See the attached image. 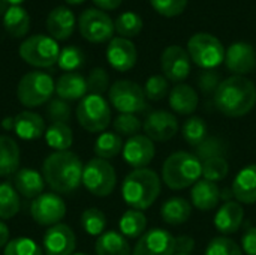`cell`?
I'll return each mask as SVG.
<instances>
[{
  "label": "cell",
  "instance_id": "cell-54",
  "mask_svg": "<svg viewBox=\"0 0 256 255\" xmlns=\"http://www.w3.org/2000/svg\"><path fill=\"white\" fill-rule=\"evenodd\" d=\"M9 6H10L9 3H6L4 0H0V15H2V17L6 14V11L9 9Z\"/></svg>",
  "mask_w": 256,
  "mask_h": 255
},
{
  "label": "cell",
  "instance_id": "cell-41",
  "mask_svg": "<svg viewBox=\"0 0 256 255\" xmlns=\"http://www.w3.org/2000/svg\"><path fill=\"white\" fill-rule=\"evenodd\" d=\"M4 255H45L44 249L28 237L12 239L4 246Z\"/></svg>",
  "mask_w": 256,
  "mask_h": 255
},
{
  "label": "cell",
  "instance_id": "cell-48",
  "mask_svg": "<svg viewBox=\"0 0 256 255\" xmlns=\"http://www.w3.org/2000/svg\"><path fill=\"white\" fill-rule=\"evenodd\" d=\"M48 117L51 123H68L70 119V107L63 99H52L48 105Z\"/></svg>",
  "mask_w": 256,
  "mask_h": 255
},
{
  "label": "cell",
  "instance_id": "cell-1",
  "mask_svg": "<svg viewBox=\"0 0 256 255\" xmlns=\"http://www.w3.org/2000/svg\"><path fill=\"white\" fill-rule=\"evenodd\" d=\"M82 162L74 152L51 153L42 164L45 183L56 194H70L82 183Z\"/></svg>",
  "mask_w": 256,
  "mask_h": 255
},
{
  "label": "cell",
  "instance_id": "cell-19",
  "mask_svg": "<svg viewBox=\"0 0 256 255\" xmlns=\"http://www.w3.org/2000/svg\"><path fill=\"white\" fill-rule=\"evenodd\" d=\"M108 63L118 72L130 71L138 59L136 47L126 38H112L106 48Z\"/></svg>",
  "mask_w": 256,
  "mask_h": 255
},
{
  "label": "cell",
  "instance_id": "cell-2",
  "mask_svg": "<svg viewBox=\"0 0 256 255\" xmlns=\"http://www.w3.org/2000/svg\"><path fill=\"white\" fill-rule=\"evenodd\" d=\"M213 99L222 114L228 117H243L256 105V86L246 77L232 75L222 80Z\"/></svg>",
  "mask_w": 256,
  "mask_h": 255
},
{
  "label": "cell",
  "instance_id": "cell-37",
  "mask_svg": "<svg viewBox=\"0 0 256 255\" xmlns=\"http://www.w3.org/2000/svg\"><path fill=\"white\" fill-rule=\"evenodd\" d=\"M226 149H228V144L225 143V140L219 138V137H207L200 146H196L194 150H195V156L204 162L207 159H212V158H219V156H224L226 155Z\"/></svg>",
  "mask_w": 256,
  "mask_h": 255
},
{
  "label": "cell",
  "instance_id": "cell-52",
  "mask_svg": "<svg viewBox=\"0 0 256 255\" xmlns=\"http://www.w3.org/2000/svg\"><path fill=\"white\" fill-rule=\"evenodd\" d=\"M123 0H93V3L100 8V9H106V11H112L117 9L122 5Z\"/></svg>",
  "mask_w": 256,
  "mask_h": 255
},
{
  "label": "cell",
  "instance_id": "cell-22",
  "mask_svg": "<svg viewBox=\"0 0 256 255\" xmlns=\"http://www.w3.org/2000/svg\"><path fill=\"white\" fill-rule=\"evenodd\" d=\"M190 198H192V206L200 209V210H213L218 207L220 198H222V191L219 186L207 179H200L190 191Z\"/></svg>",
  "mask_w": 256,
  "mask_h": 255
},
{
  "label": "cell",
  "instance_id": "cell-21",
  "mask_svg": "<svg viewBox=\"0 0 256 255\" xmlns=\"http://www.w3.org/2000/svg\"><path fill=\"white\" fill-rule=\"evenodd\" d=\"M244 221V209L238 201H226L214 216V227L222 234H232L240 230Z\"/></svg>",
  "mask_w": 256,
  "mask_h": 255
},
{
  "label": "cell",
  "instance_id": "cell-42",
  "mask_svg": "<svg viewBox=\"0 0 256 255\" xmlns=\"http://www.w3.org/2000/svg\"><path fill=\"white\" fill-rule=\"evenodd\" d=\"M57 63H58V66L63 71L74 72L75 69L82 66V63H84V53L78 47H74V45L64 47L63 50H60Z\"/></svg>",
  "mask_w": 256,
  "mask_h": 255
},
{
  "label": "cell",
  "instance_id": "cell-18",
  "mask_svg": "<svg viewBox=\"0 0 256 255\" xmlns=\"http://www.w3.org/2000/svg\"><path fill=\"white\" fill-rule=\"evenodd\" d=\"M225 65L228 71L244 77L256 68L255 48L248 42H236L225 51Z\"/></svg>",
  "mask_w": 256,
  "mask_h": 255
},
{
  "label": "cell",
  "instance_id": "cell-23",
  "mask_svg": "<svg viewBox=\"0 0 256 255\" xmlns=\"http://www.w3.org/2000/svg\"><path fill=\"white\" fill-rule=\"evenodd\" d=\"M232 195L240 204L256 203V164L242 168L232 183Z\"/></svg>",
  "mask_w": 256,
  "mask_h": 255
},
{
  "label": "cell",
  "instance_id": "cell-34",
  "mask_svg": "<svg viewBox=\"0 0 256 255\" xmlns=\"http://www.w3.org/2000/svg\"><path fill=\"white\" fill-rule=\"evenodd\" d=\"M123 150L122 137L116 132H102L94 141V153L100 159H111Z\"/></svg>",
  "mask_w": 256,
  "mask_h": 255
},
{
  "label": "cell",
  "instance_id": "cell-50",
  "mask_svg": "<svg viewBox=\"0 0 256 255\" xmlns=\"http://www.w3.org/2000/svg\"><path fill=\"white\" fill-rule=\"evenodd\" d=\"M242 249L246 255H256V227L249 228L242 239Z\"/></svg>",
  "mask_w": 256,
  "mask_h": 255
},
{
  "label": "cell",
  "instance_id": "cell-28",
  "mask_svg": "<svg viewBox=\"0 0 256 255\" xmlns=\"http://www.w3.org/2000/svg\"><path fill=\"white\" fill-rule=\"evenodd\" d=\"M20 147L8 135H0V177H9L20 170Z\"/></svg>",
  "mask_w": 256,
  "mask_h": 255
},
{
  "label": "cell",
  "instance_id": "cell-25",
  "mask_svg": "<svg viewBox=\"0 0 256 255\" xmlns=\"http://www.w3.org/2000/svg\"><path fill=\"white\" fill-rule=\"evenodd\" d=\"M14 188L16 192L26 198H36L40 194H44L45 188V179L40 173L32 170V168H20L15 173L14 177Z\"/></svg>",
  "mask_w": 256,
  "mask_h": 255
},
{
  "label": "cell",
  "instance_id": "cell-3",
  "mask_svg": "<svg viewBox=\"0 0 256 255\" xmlns=\"http://www.w3.org/2000/svg\"><path fill=\"white\" fill-rule=\"evenodd\" d=\"M160 189L162 185L156 171L138 168L126 176L122 185V195L128 206L142 212L158 200Z\"/></svg>",
  "mask_w": 256,
  "mask_h": 255
},
{
  "label": "cell",
  "instance_id": "cell-14",
  "mask_svg": "<svg viewBox=\"0 0 256 255\" xmlns=\"http://www.w3.org/2000/svg\"><path fill=\"white\" fill-rule=\"evenodd\" d=\"M176 236L162 228L146 231L136 242L132 255H174Z\"/></svg>",
  "mask_w": 256,
  "mask_h": 255
},
{
  "label": "cell",
  "instance_id": "cell-7",
  "mask_svg": "<svg viewBox=\"0 0 256 255\" xmlns=\"http://www.w3.org/2000/svg\"><path fill=\"white\" fill-rule=\"evenodd\" d=\"M78 123L88 132H104L111 123V108L102 95H86L76 107Z\"/></svg>",
  "mask_w": 256,
  "mask_h": 255
},
{
  "label": "cell",
  "instance_id": "cell-26",
  "mask_svg": "<svg viewBox=\"0 0 256 255\" xmlns=\"http://www.w3.org/2000/svg\"><path fill=\"white\" fill-rule=\"evenodd\" d=\"M87 78L76 72L63 74L56 83V93L63 101L82 99L87 95Z\"/></svg>",
  "mask_w": 256,
  "mask_h": 255
},
{
  "label": "cell",
  "instance_id": "cell-46",
  "mask_svg": "<svg viewBox=\"0 0 256 255\" xmlns=\"http://www.w3.org/2000/svg\"><path fill=\"white\" fill-rule=\"evenodd\" d=\"M153 9L164 17H177L184 12L188 0H150Z\"/></svg>",
  "mask_w": 256,
  "mask_h": 255
},
{
  "label": "cell",
  "instance_id": "cell-31",
  "mask_svg": "<svg viewBox=\"0 0 256 255\" xmlns=\"http://www.w3.org/2000/svg\"><path fill=\"white\" fill-rule=\"evenodd\" d=\"M3 26L10 36L21 38L30 29V17L24 8H21L20 5H14L9 6V9L3 15Z\"/></svg>",
  "mask_w": 256,
  "mask_h": 255
},
{
  "label": "cell",
  "instance_id": "cell-44",
  "mask_svg": "<svg viewBox=\"0 0 256 255\" xmlns=\"http://www.w3.org/2000/svg\"><path fill=\"white\" fill-rule=\"evenodd\" d=\"M142 89H144V93H146L147 99H150V101H160V99H164L168 95L170 84H168V80L164 75H152L146 81Z\"/></svg>",
  "mask_w": 256,
  "mask_h": 255
},
{
  "label": "cell",
  "instance_id": "cell-12",
  "mask_svg": "<svg viewBox=\"0 0 256 255\" xmlns=\"http://www.w3.org/2000/svg\"><path fill=\"white\" fill-rule=\"evenodd\" d=\"M30 215L39 225L52 227L60 224L66 215V204L56 192H44L36 197L30 206Z\"/></svg>",
  "mask_w": 256,
  "mask_h": 255
},
{
  "label": "cell",
  "instance_id": "cell-33",
  "mask_svg": "<svg viewBox=\"0 0 256 255\" xmlns=\"http://www.w3.org/2000/svg\"><path fill=\"white\" fill-rule=\"evenodd\" d=\"M44 135H45L46 144L56 152L68 150L74 141V134L68 123H51L46 128Z\"/></svg>",
  "mask_w": 256,
  "mask_h": 255
},
{
  "label": "cell",
  "instance_id": "cell-20",
  "mask_svg": "<svg viewBox=\"0 0 256 255\" xmlns=\"http://www.w3.org/2000/svg\"><path fill=\"white\" fill-rule=\"evenodd\" d=\"M75 29V15L66 6L54 8L46 18V30L56 41H66Z\"/></svg>",
  "mask_w": 256,
  "mask_h": 255
},
{
  "label": "cell",
  "instance_id": "cell-6",
  "mask_svg": "<svg viewBox=\"0 0 256 255\" xmlns=\"http://www.w3.org/2000/svg\"><path fill=\"white\" fill-rule=\"evenodd\" d=\"M188 53L190 60L206 69H214L225 62V48L220 39L210 33H196L188 42Z\"/></svg>",
  "mask_w": 256,
  "mask_h": 255
},
{
  "label": "cell",
  "instance_id": "cell-16",
  "mask_svg": "<svg viewBox=\"0 0 256 255\" xmlns=\"http://www.w3.org/2000/svg\"><path fill=\"white\" fill-rule=\"evenodd\" d=\"M75 248V233L66 224H56L44 234L42 249L45 255H74Z\"/></svg>",
  "mask_w": 256,
  "mask_h": 255
},
{
  "label": "cell",
  "instance_id": "cell-36",
  "mask_svg": "<svg viewBox=\"0 0 256 255\" xmlns=\"http://www.w3.org/2000/svg\"><path fill=\"white\" fill-rule=\"evenodd\" d=\"M183 138L184 141L192 146L194 149L196 146H200L207 137H208V128H207V123L204 122V119L201 117H190L184 122L183 125Z\"/></svg>",
  "mask_w": 256,
  "mask_h": 255
},
{
  "label": "cell",
  "instance_id": "cell-35",
  "mask_svg": "<svg viewBox=\"0 0 256 255\" xmlns=\"http://www.w3.org/2000/svg\"><path fill=\"white\" fill-rule=\"evenodd\" d=\"M20 194L10 183H0V219H10L20 212Z\"/></svg>",
  "mask_w": 256,
  "mask_h": 255
},
{
  "label": "cell",
  "instance_id": "cell-27",
  "mask_svg": "<svg viewBox=\"0 0 256 255\" xmlns=\"http://www.w3.org/2000/svg\"><path fill=\"white\" fill-rule=\"evenodd\" d=\"M170 107L178 114H183V116L192 114L198 107L196 90L189 84L178 83L170 92Z\"/></svg>",
  "mask_w": 256,
  "mask_h": 255
},
{
  "label": "cell",
  "instance_id": "cell-30",
  "mask_svg": "<svg viewBox=\"0 0 256 255\" xmlns=\"http://www.w3.org/2000/svg\"><path fill=\"white\" fill-rule=\"evenodd\" d=\"M94 251L98 255H132L126 237L117 231H105L96 240Z\"/></svg>",
  "mask_w": 256,
  "mask_h": 255
},
{
  "label": "cell",
  "instance_id": "cell-57",
  "mask_svg": "<svg viewBox=\"0 0 256 255\" xmlns=\"http://www.w3.org/2000/svg\"><path fill=\"white\" fill-rule=\"evenodd\" d=\"M74 255H87V254H82V252H78V254H74Z\"/></svg>",
  "mask_w": 256,
  "mask_h": 255
},
{
  "label": "cell",
  "instance_id": "cell-5",
  "mask_svg": "<svg viewBox=\"0 0 256 255\" xmlns=\"http://www.w3.org/2000/svg\"><path fill=\"white\" fill-rule=\"evenodd\" d=\"M56 92V83L51 75L42 71H33L26 74L16 87L18 101L28 108L39 107L51 99Z\"/></svg>",
  "mask_w": 256,
  "mask_h": 255
},
{
  "label": "cell",
  "instance_id": "cell-51",
  "mask_svg": "<svg viewBox=\"0 0 256 255\" xmlns=\"http://www.w3.org/2000/svg\"><path fill=\"white\" fill-rule=\"evenodd\" d=\"M195 248V240L190 236H178L176 237V254H189Z\"/></svg>",
  "mask_w": 256,
  "mask_h": 255
},
{
  "label": "cell",
  "instance_id": "cell-24",
  "mask_svg": "<svg viewBox=\"0 0 256 255\" xmlns=\"http://www.w3.org/2000/svg\"><path fill=\"white\" fill-rule=\"evenodd\" d=\"M14 131L22 140H38L40 138L46 128L44 119L33 111H22L14 117Z\"/></svg>",
  "mask_w": 256,
  "mask_h": 255
},
{
  "label": "cell",
  "instance_id": "cell-13",
  "mask_svg": "<svg viewBox=\"0 0 256 255\" xmlns=\"http://www.w3.org/2000/svg\"><path fill=\"white\" fill-rule=\"evenodd\" d=\"M164 77L174 83H182L190 74V56L180 45H170L160 56Z\"/></svg>",
  "mask_w": 256,
  "mask_h": 255
},
{
  "label": "cell",
  "instance_id": "cell-9",
  "mask_svg": "<svg viewBox=\"0 0 256 255\" xmlns=\"http://www.w3.org/2000/svg\"><path fill=\"white\" fill-rule=\"evenodd\" d=\"M117 183L114 167L100 158L90 159L82 170V185L96 197H108L112 194Z\"/></svg>",
  "mask_w": 256,
  "mask_h": 255
},
{
  "label": "cell",
  "instance_id": "cell-47",
  "mask_svg": "<svg viewBox=\"0 0 256 255\" xmlns=\"http://www.w3.org/2000/svg\"><path fill=\"white\" fill-rule=\"evenodd\" d=\"M110 86V77L105 69L102 68H94L88 78H87V90L92 95H102L104 92L108 90Z\"/></svg>",
  "mask_w": 256,
  "mask_h": 255
},
{
  "label": "cell",
  "instance_id": "cell-56",
  "mask_svg": "<svg viewBox=\"0 0 256 255\" xmlns=\"http://www.w3.org/2000/svg\"><path fill=\"white\" fill-rule=\"evenodd\" d=\"M69 5H80V3H82L84 0H66Z\"/></svg>",
  "mask_w": 256,
  "mask_h": 255
},
{
  "label": "cell",
  "instance_id": "cell-45",
  "mask_svg": "<svg viewBox=\"0 0 256 255\" xmlns=\"http://www.w3.org/2000/svg\"><path fill=\"white\" fill-rule=\"evenodd\" d=\"M206 255H243V249L234 240L220 236V237H214L208 243Z\"/></svg>",
  "mask_w": 256,
  "mask_h": 255
},
{
  "label": "cell",
  "instance_id": "cell-49",
  "mask_svg": "<svg viewBox=\"0 0 256 255\" xmlns=\"http://www.w3.org/2000/svg\"><path fill=\"white\" fill-rule=\"evenodd\" d=\"M220 83H222L220 75L213 69L204 71L198 78V86H200V89H201V92L204 95H213L214 96V93H216Z\"/></svg>",
  "mask_w": 256,
  "mask_h": 255
},
{
  "label": "cell",
  "instance_id": "cell-55",
  "mask_svg": "<svg viewBox=\"0 0 256 255\" xmlns=\"http://www.w3.org/2000/svg\"><path fill=\"white\" fill-rule=\"evenodd\" d=\"M6 3H9L10 6H14V5H20L21 2H24V0H4Z\"/></svg>",
  "mask_w": 256,
  "mask_h": 255
},
{
  "label": "cell",
  "instance_id": "cell-17",
  "mask_svg": "<svg viewBox=\"0 0 256 255\" xmlns=\"http://www.w3.org/2000/svg\"><path fill=\"white\" fill-rule=\"evenodd\" d=\"M156 153L153 141L147 135H134L130 137L124 146H123V159L134 167L138 168H147V165L153 161Z\"/></svg>",
  "mask_w": 256,
  "mask_h": 255
},
{
  "label": "cell",
  "instance_id": "cell-53",
  "mask_svg": "<svg viewBox=\"0 0 256 255\" xmlns=\"http://www.w3.org/2000/svg\"><path fill=\"white\" fill-rule=\"evenodd\" d=\"M9 243V230L6 227V224H3L0 221V248L6 246Z\"/></svg>",
  "mask_w": 256,
  "mask_h": 255
},
{
  "label": "cell",
  "instance_id": "cell-11",
  "mask_svg": "<svg viewBox=\"0 0 256 255\" xmlns=\"http://www.w3.org/2000/svg\"><path fill=\"white\" fill-rule=\"evenodd\" d=\"M78 27L82 38L94 44L110 41L116 30L112 20L100 9H86L80 15Z\"/></svg>",
  "mask_w": 256,
  "mask_h": 255
},
{
  "label": "cell",
  "instance_id": "cell-58",
  "mask_svg": "<svg viewBox=\"0 0 256 255\" xmlns=\"http://www.w3.org/2000/svg\"><path fill=\"white\" fill-rule=\"evenodd\" d=\"M174 255H189V254H174Z\"/></svg>",
  "mask_w": 256,
  "mask_h": 255
},
{
  "label": "cell",
  "instance_id": "cell-40",
  "mask_svg": "<svg viewBox=\"0 0 256 255\" xmlns=\"http://www.w3.org/2000/svg\"><path fill=\"white\" fill-rule=\"evenodd\" d=\"M202 164V177L212 182H219L224 180L230 171V164L226 161V158L219 156V158H212L207 159Z\"/></svg>",
  "mask_w": 256,
  "mask_h": 255
},
{
  "label": "cell",
  "instance_id": "cell-15",
  "mask_svg": "<svg viewBox=\"0 0 256 255\" xmlns=\"http://www.w3.org/2000/svg\"><path fill=\"white\" fill-rule=\"evenodd\" d=\"M142 129L152 141H168L176 137L178 131V120L170 111L154 110L146 117Z\"/></svg>",
  "mask_w": 256,
  "mask_h": 255
},
{
  "label": "cell",
  "instance_id": "cell-10",
  "mask_svg": "<svg viewBox=\"0 0 256 255\" xmlns=\"http://www.w3.org/2000/svg\"><path fill=\"white\" fill-rule=\"evenodd\" d=\"M60 48L56 39L45 35H34L20 45V57L32 66L50 68L57 63Z\"/></svg>",
  "mask_w": 256,
  "mask_h": 255
},
{
  "label": "cell",
  "instance_id": "cell-4",
  "mask_svg": "<svg viewBox=\"0 0 256 255\" xmlns=\"http://www.w3.org/2000/svg\"><path fill=\"white\" fill-rule=\"evenodd\" d=\"M202 176L201 161L189 152H176L166 158L162 168V180L174 191L194 186Z\"/></svg>",
  "mask_w": 256,
  "mask_h": 255
},
{
  "label": "cell",
  "instance_id": "cell-8",
  "mask_svg": "<svg viewBox=\"0 0 256 255\" xmlns=\"http://www.w3.org/2000/svg\"><path fill=\"white\" fill-rule=\"evenodd\" d=\"M108 98L120 114H136L147 108L144 89L130 80L116 81L108 90Z\"/></svg>",
  "mask_w": 256,
  "mask_h": 255
},
{
  "label": "cell",
  "instance_id": "cell-39",
  "mask_svg": "<svg viewBox=\"0 0 256 255\" xmlns=\"http://www.w3.org/2000/svg\"><path fill=\"white\" fill-rule=\"evenodd\" d=\"M114 29L120 35V38L129 39V38L140 35L142 29V20L135 12H123L122 15L117 17L114 23Z\"/></svg>",
  "mask_w": 256,
  "mask_h": 255
},
{
  "label": "cell",
  "instance_id": "cell-38",
  "mask_svg": "<svg viewBox=\"0 0 256 255\" xmlns=\"http://www.w3.org/2000/svg\"><path fill=\"white\" fill-rule=\"evenodd\" d=\"M81 227L90 236H100L106 228V216L96 207L86 209L81 215Z\"/></svg>",
  "mask_w": 256,
  "mask_h": 255
},
{
  "label": "cell",
  "instance_id": "cell-43",
  "mask_svg": "<svg viewBox=\"0 0 256 255\" xmlns=\"http://www.w3.org/2000/svg\"><path fill=\"white\" fill-rule=\"evenodd\" d=\"M112 126L116 129V134L126 135V137H134L138 135V132L142 129V123L141 120L135 116V114H120L116 117V120L112 122Z\"/></svg>",
  "mask_w": 256,
  "mask_h": 255
},
{
  "label": "cell",
  "instance_id": "cell-32",
  "mask_svg": "<svg viewBox=\"0 0 256 255\" xmlns=\"http://www.w3.org/2000/svg\"><path fill=\"white\" fill-rule=\"evenodd\" d=\"M118 228L120 233L124 237L129 239H140L147 228V218L141 210H135V209H129L126 210L118 222Z\"/></svg>",
  "mask_w": 256,
  "mask_h": 255
},
{
  "label": "cell",
  "instance_id": "cell-29",
  "mask_svg": "<svg viewBox=\"0 0 256 255\" xmlns=\"http://www.w3.org/2000/svg\"><path fill=\"white\" fill-rule=\"evenodd\" d=\"M192 215V204L182 197H172L162 204L160 216L170 225H182Z\"/></svg>",
  "mask_w": 256,
  "mask_h": 255
}]
</instances>
